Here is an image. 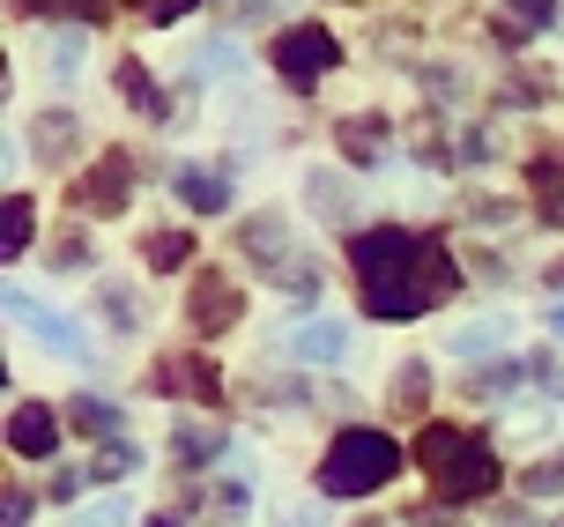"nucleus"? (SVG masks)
Segmentation results:
<instances>
[{"label":"nucleus","instance_id":"f257e3e1","mask_svg":"<svg viewBox=\"0 0 564 527\" xmlns=\"http://www.w3.org/2000/svg\"><path fill=\"white\" fill-rule=\"evenodd\" d=\"M357 276H365V312L371 320H416V312L446 305L460 290V268H453L438 238L423 230H401V223H379V230H357Z\"/></svg>","mask_w":564,"mask_h":527},{"label":"nucleus","instance_id":"f03ea898","mask_svg":"<svg viewBox=\"0 0 564 527\" xmlns=\"http://www.w3.org/2000/svg\"><path fill=\"white\" fill-rule=\"evenodd\" d=\"M416 469L438 483V498H482V491H498V453L482 431H460V423H431L416 439Z\"/></svg>","mask_w":564,"mask_h":527},{"label":"nucleus","instance_id":"7ed1b4c3","mask_svg":"<svg viewBox=\"0 0 564 527\" xmlns=\"http://www.w3.org/2000/svg\"><path fill=\"white\" fill-rule=\"evenodd\" d=\"M394 475H401V445L387 439V431L349 423V431H335L327 461H319V491H327V498H371V491H387Z\"/></svg>","mask_w":564,"mask_h":527},{"label":"nucleus","instance_id":"20e7f679","mask_svg":"<svg viewBox=\"0 0 564 527\" xmlns=\"http://www.w3.org/2000/svg\"><path fill=\"white\" fill-rule=\"evenodd\" d=\"M268 60H275V75L290 89H312L319 75H335V67H341V45H335V30H319V23H290Z\"/></svg>","mask_w":564,"mask_h":527},{"label":"nucleus","instance_id":"39448f33","mask_svg":"<svg viewBox=\"0 0 564 527\" xmlns=\"http://www.w3.org/2000/svg\"><path fill=\"white\" fill-rule=\"evenodd\" d=\"M127 194H134V157H127V149H105V157H97V171H83V179L67 186L75 216H119V208H127Z\"/></svg>","mask_w":564,"mask_h":527},{"label":"nucleus","instance_id":"423d86ee","mask_svg":"<svg viewBox=\"0 0 564 527\" xmlns=\"http://www.w3.org/2000/svg\"><path fill=\"white\" fill-rule=\"evenodd\" d=\"M246 312V298L230 290V276L224 268H200V282H194V298H186V320H194L200 334H224L230 320Z\"/></svg>","mask_w":564,"mask_h":527},{"label":"nucleus","instance_id":"0eeeda50","mask_svg":"<svg viewBox=\"0 0 564 527\" xmlns=\"http://www.w3.org/2000/svg\"><path fill=\"white\" fill-rule=\"evenodd\" d=\"M75 141H83V111L53 105V111H37V119H30V157H37L45 171L67 164V157H75Z\"/></svg>","mask_w":564,"mask_h":527},{"label":"nucleus","instance_id":"6e6552de","mask_svg":"<svg viewBox=\"0 0 564 527\" xmlns=\"http://www.w3.org/2000/svg\"><path fill=\"white\" fill-rule=\"evenodd\" d=\"M387 135H394V127H387L379 111H349V119H335V149H341L357 171H379V157H387Z\"/></svg>","mask_w":564,"mask_h":527},{"label":"nucleus","instance_id":"1a4fd4ad","mask_svg":"<svg viewBox=\"0 0 564 527\" xmlns=\"http://www.w3.org/2000/svg\"><path fill=\"white\" fill-rule=\"evenodd\" d=\"M171 186H178V201L200 208V216L230 208V171H216V164H178V171H171Z\"/></svg>","mask_w":564,"mask_h":527},{"label":"nucleus","instance_id":"9d476101","mask_svg":"<svg viewBox=\"0 0 564 527\" xmlns=\"http://www.w3.org/2000/svg\"><path fill=\"white\" fill-rule=\"evenodd\" d=\"M8 445H15L23 461H53V445H59V423H53V409H37V401H23V409L8 417Z\"/></svg>","mask_w":564,"mask_h":527},{"label":"nucleus","instance_id":"9b49d317","mask_svg":"<svg viewBox=\"0 0 564 527\" xmlns=\"http://www.w3.org/2000/svg\"><path fill=\"white\" fill-rule=\"evenodd\" d=\"M8 312H15V320H23L30 334H45V342H53L59 357H83V327H67V320H59V312H45V305H30L23 290H15V298H8Z\"/></svg>","mask_w":564,"mask_h":527},{"label":"nucleus","instance_id":"f8f14e48","mask_svg":"<svg viewBox=\"0 0 564 527\" xmlns=\"http://www.w3.org/2000/svg\"><path fill=\"white\" fill-rule=\"evenodd\" d=\"M238 246H246V260H260V268H282V260H290V238H282V216H275V208L246 216Z\"/></svg>","mask_w":564,"mask_h":527},{"label":"nucleus","instance_id":"ddd939ff","mask_svg":"<svg viewBox=\"0 0 564 527\" xmlns=\"http://www.w3.org/2000/svg\"><path fill=\"white\" fill-rule=\"evenodd\" d=\"M341 342H349L341 320H305V327L290 334V357L297 364H341Z\"/></svg>","mask_w":564,"mask_h":527},{"label":"nucleus","instance_id":"4468645a","mask_svg":"<svg viewBox=\"0 0 564 527\" xmlns=\"http://www.w3.org/2000/svg\"><path fill=\"white\" fill-rule=\"evenodd\" d=\"M156 387H164V394H200V401H216V364H208V357H171V364H156Z\"/></svg>","mask_w":564,"mask_h":527},{"label":"nucleus","instance_id":"2eb2a0df","mask_svg":"<svg viewBox=\"0 0 564 527\" xmlns=\"http://www.w3.org/2000/svg\"><path fill=\"white\" fill-rule=\"evenodd\" d=\"M119 97H127V105H134L141 119H171L164 89H156V75H149V67H141V60H127V67H119Z\"/></svg>","mask_w":564,"mask_h":527},{"label":"nucleus","instance_id":"dca6fc26","mask_svg":"<svg viewBox=\"0 0 564 527\" xmlns=\"http://www.w3.org/2000/svg\"><path fill=\"white\" fill-rule=\"evenodd\" d=\"M275 282H282V298H297V305H312V298L327 290V268H319L312 252H290V260L275 268Z\"/></svg>","mask_w":564,"mask_h":527},{"label":"nucleus","instance_id":"f3484780","mask_svg":"<svg viewBox=\"0 0 564 527\" xmlns=\"http://www.w3.org/2000/svg\"><path fill=\"white\" fill-rule=\"evenodd\" d=\"M141 260H149L156 276L186 268V260H194V230H149V238H141Z\"/></svg>","mask_w":564,"mask_h":527},{"label":"nucleus","instance_id":"a211bd4d","mask_svg":"<svg viewBox=\"0 0 564 527\" xmlns=\"http://www.w3.org/2000/svg\"><path fill=\"white\" fill-rule=\"evenodd\" d=\"M224 75H238V45H230V37H208V45H200L194 60H186V83H224Z\"/></svg>","mask_w":564,"mask_h":527},{"label":"nucleus","instance_id":"6ab92c4d","mask_svg":"<svg viewBox=\"0 0 564 527\" xmlns=\"http://www.w3.org/2000/svg\"><path fill=\"white\" fill-rule=\"evenodd\" d=\"M528 179H535V194H542V216L564 223V157L557 149H542L535 164H528Z\"/></svg>","mask_w":564,"mask_h":527},{"label":"nucleus","instance_id":"aec40b11","mask_svg":"<svg viewBox=\"0 0 564 527\" xmlns=\"http://www.w3.org/2000/svg\"><path fill=\"white\" fill-rule=\"evenodd\" d=\"M0 223H8V238H0V252L15 260V252H23L30 238H37V208H30L23 194H8V208H0Z\"/></svg>","mask_w":564,"mask_h":527},{"label":"nucleus","instance_id":"412c9836","mask_svg":"<svg viewBox=\"0 0 564 527\" xmlns=\"http://www.w3.org/2000/svg\"><path fill=\"white\" fill-rule=\"evenodd\" d=\"M178 461H186V469H200V461H216V453H224V431H208V423H178Z\"/></svg>","mask_w":564,"mask_h":527},{"label":"nucleus","instance_id":"4be33fe9","mask_svg":"<svg viewBox=\"0 0 564 527\" xmlns=\"http://www.w3.org/2000/svg\"><path fill=\"white\" fill-rule=\"evenodd\" d=\"M305 201L319 208V216L349 223V186H341V179H327V171H312V179H305Z\"/></svg>","mask_w":564,"mask_h":527},{"label":"nucleus","instance_id":"5701e85b","mask_svg":"<svg viewBox=\"0 0 564 527\" xmlns=\"http://www.w3.org/2000/svg\"><path fill=\"white\" fill-rule=\"evenodd\" d=\"M67 417H75V431H89V439H119V409H112V401H97V394L75 401Z\"/></svg>","mask_w":564,"mask_h":527},{"label":"nucleus","instance_id":"b1692460","mask_svg":"<svg viewBox=\"0 0 564 527\" xmlns=\"http://www.w3.org/2000/svg\"><path fill=\"white\" fill-rule=\"evenodd\" d=\"M127 469H141V453L127 439H105V445H97V461H89V475H97V483H119Z\"/></svg>","mask_w":564,"mask_h":527},{"label":"nucleus","instance_id":"393cba45","mask_svg":"<svg viewBox=\"0 0 564 527\" xmlns=\"http://www.w3.org/2000/svg\"><path fill=\"white\" fill-rule=\"evenodd\" d=\"M506 15H512L520 30H528V37H535V30H550V23H557L564 8H557V0H506Z\"/></svg>","mask_w":564,"mask_h":527},{"label":"nucleus","instance_id":"a878e982","mask_svg":"<svg viewBox=\"0 0 564 527\" xmlns=\"http://www.w3.org/2000/svg\"><path fill=\"white\" fill-rule=\"evenodd\" d=\"M89 60V45H83V30L67 23V30H53V75H75V67H83Z\"/></svg>","mask_w":564,"mask_h":527},{"label":"nucleus","instance_id":"bb28decb","mask_svg":"<svg viewBox=\"0 0 564 527\" xmlns=\"http://www.w3.org/2000/svg\"><path fill=\"white\" fill-rule=\"evenodd\" d=\"M105 0H15V15H75V23H89Z\"/></svg>","mask_w":564,"mask_h":527},{"label":"nucleus","instance_id":"cd10ccee","mask_svg":"<svg viewBox=\"0 0 564 527\" xmlns=\"http://www.w3.org/2000/svg\"><path fill=\"white\" fill-rule=\"evenodd\" d=\"M520 491H528V498H564V461H542V469H528V475H520Z\"/></svg>","mask_w":564,"mask_h":527},{"label":"nucleus","instance_id":"c85d7f7f","mask_svg":"<svg viewBox=\"0 0 564 527\" xmlns=\"http://www.w3.org/2000/svg\"><path fill=\"white\" fill-rule=\"evenodd\" d=\"M453 349H460V357H490V349H506V327H498V320H482V327H468Z\"/></svg>","mask_w":564,"mask_h":527},{"label":"nucleus","instance_id":"c756f323","mask_svg":"<svg viewBox=\"0 0 564 527\" xmlns=\"http://www.w3.org/2000/svg\"><path fill=\"white\" fill-rule=\"evenodd\" d=\"M97 305H105V320H112V327H134V320H141L134 298H127V282H105V290H97Z\"/></svg>","mask_w":564,"mask_h":527},{"label":"nucleus","instance_id":"7c9ffc66","mask_svg":"<svg viewBox=\"0 0 564 527\" xmlns=\"http://www.w3.org/2000/svg\"><path fill=\"white\" fill-rule=\"evenodd\" d=\"M394 401H401V417H416V409H423V364H401Z\"/></svg>","mask_w":564,"mask_h":527},{"label":"nucleus","instance_id":"2f4dec72","mask_svg":"<svg viewBox=\"0 0 564 527\" xmlns=\"http://www.w3.org/2000/svg\"><path fill=\"white\" fill-rule=\"evenodd\" d=\"M468 216H476V223H512V201H498V194H476V201H468Z\"/></svg>","mask_w":564,"mask_h":527},{"label":"nucleus","instance_id":"473e14b6","mask_svg":"<svg viewBox=\"0 0 564 527\" xmlns=\"http://www.w3.org/2000/svg\"><path fill=\"white\" fill-rule=\"evenodd\" d=\"M224 8L238 23H268V15H275V0H224Z\"/></svg>","mask_w":564,"mask_h":527},{"label":"nucleus","instance_id":"72a5a7b5","mask_svg":"<svg viewBox=\"0 0 564 527\" xmlns=\"http://www.w3.org/2000/svg\"><path fill=\"white\" fill-rule=\"evenodd\" d=\"M186 8H200V0H149V23H178Z\"/></svg>","mask_w":564,"mask_h":527},{"label":"nucleus","instance_id":"f704fd0d","mask_svg":"<svg viewBox=\"0 0 564 527\" xmlns=\"http://www.w3.org/2000/svg\"><path fill=\"white\" fill-rule=\"evenodd\" d=\"M8 527H30V498H23V483H8Z\"/></svg>","mask_w":564,"mask_h":527},{"label":"nucleus","instance_id":"c9c22d12","mask_svg":"<svg viewBox=\"0 0 564 527\" xmlns=\"http://www.w3.org/2000/svg\"><path fill=\"white\" fill-rule=\"evenodd\" d=\"M83 527H127V505H97V513H89Z\"/></svg>","mask_w":564,"mask_h":527},{"label":"nucleus","instance_id":"e433bc0d","mask_svg":"<svg viewBox=\"0 0 564 527\" xmlns=\"http://www.w3.org/2000/svg\"><path fill=\"white\" fill-rule=\"evenodd\" d=\"M550 334H564V305H550Z\"/></svg>","mask_w":564,"mask_h":527},{"label":"nucleus","instance_id":"4c0bfd02","mask_svg":"<svg viewBox=\"0 0 564 527\" xmlns=\"http://www.w3.org/2000/svg\"><path fill=\"white\" fill-rule=\"evenodd\" d=\"M423 527H460V520H446V513H431V520H423Z\"/></svg>","mask_w":564,"mask_h":527},{"label":"nucleus","instance_id":"58836bf2","mask_svg":"<svg viewBox=\"0 0 564 527\" xmlns=\"http://www.w3.org/2000/svg\"><path fill=\"white\" fill-rule=\"evenodd\" d=\"M550 290H564V260H557V268H550Z\"/></svg>","mask_w":564,"mask_h":527},{"label":"nucleus","instance_id":"ea45409f","mask_svg":"<svg viewBox=\"0 0 564 527\" xmlns=\"http://www.w3.org/2000/svg\"><path fill=\"white\" fill-rule=\"evenodd\" d=\"M141 527H178V520H171V513H156V520H141Z\"/></svg>","mask_w":564,"mask_h":527},{"label":"nucleus","instance_id":"a19ab883","mask_svg":"<svg viewBox=\"0 0 564 527\" xmlns=\"http://www.w3.org/2000/svg\"><path fill=\"white\" fill-rule=\"evenodd\" d=\"M357 527H379V520H357Z\"/></svg>","mask_w":564,"mask_h":527}]
</instances>
